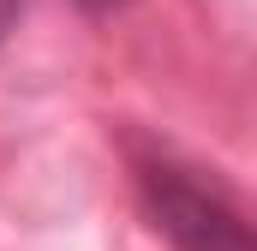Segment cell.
Segmentation results:
<instances>
[{"instance_id":"3957f363","label":"cell","mask_w":257,"mask_h":251,"mask_svg":"<svg viewBox=\"0 0 257 251\" xmlns=\"http://www.w3.org/2000/svg\"><path fill=\"white\" fill-rule=\"evenodd\" d=\"M84 6H114V0H84Z\"/></svg>"},{"instance_id":"6da1fadb","label":"cell","mask_w":257,"mask_h":251,"mask_svg":"<svg viewBox=\"0 0 257 251\" xmlns=\"http://www.w3.org/2000/svg\"><path fill=\"white\" fill-rule=\"evenodd\" d=\"M138 191H144L150 221L174 239V251H251V227H245L239 203L221 197L215 186H203L192 168L144 162Z\"/></svg>"},{"instance_id":"7a4b0ae2","label":"cell","mask_w":257,"mask_h":251,"mask_svg":"<svg viewBox=\"0 0 257 251\" xmlns=\"http://www.w3.org/2000/svg\"><path fill=\"white\" fill-rule=\"evenodd\" d=\"M18 18V0H0V36H6V24Z\"/></svg>"}]
</instances>
